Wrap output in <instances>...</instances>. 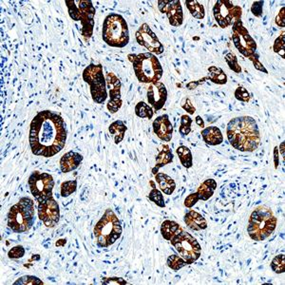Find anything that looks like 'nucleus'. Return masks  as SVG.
Here are the masks:
<instances>
[{
    "mask_svg": "<svg viewBox=\"0 0 285 285\" xmlns=\"http://www.w3.org/2000/svg\"><path fill=\"white\" fill-rule=\"evenodd\" d=\"M66 137L64 119L52 110L39 112L30 124V148L36 156L44 158L56 156L64 148Z\"/></svg>",
    "mask_w": 285,
    "mask_h": 285,
    "instance_id": "f257e3e1",
    "label": "nucleus"
},
{
    "mask_svg": "<svg viewBox=\"0 0 285 285\" xmlns=\"http://www.w3.org/2000/svg\"><path fill=\"white\" fill-rule=\"evenodd\" d=\"M226 136L230 144L240 152H255L260 144L258 126L250 116L231 119L226 126Z\"/></svg>",
    "mask_w": 285,
    "mask_h": 285,
    "instance_id": "f03ea898",
    "label": "nucleus"
},
{
    "mask_svg": "<svg viewBox=\"0 0 285 285\" xmlns=\"http://www.w3.org/2000/svg\"><path fill=\"white\" fill-rule=\"evenodd\" d=\"M133 70L138 81L142 84H155L161 80L164 74L161 62L158 57L150 52L128 54Z\"/></svg>",
    "mask_w": 285,
    "mask_h": 285,
    "instance_id": "7ed1b4c3",
    "label": "nucleus"
},
{
    "mask_svg": "<svg viewBox=\"0 0 285 285\" xmlns=\"http://www.w3.org/2000/svg\"><path fill=\"white\" fill-rule=\"evenodd\" d=\"M278 218L272 209L260 206L254 209L249 217L247 232L255 242H262L270 237L276 228Z\"/></svg>",
    "mask_w": 285,
    "mask_h": 285,
    "instance_id": "20e7f679",
    "label": "nucleus"
},
{
    "mask_svg": "<svg viewBox=\"0 0 285 285\" xmlns=\"http://www.w3.org/2000/svg\"><path fill=\"white\" fill-rule=\"evenodd\" d=\"M36 216L34 200L30 197H22L9 210L7 226L14 233H25L30 230Z\"/></svg>",
    "mask_w": 285,
    "mask_h": 285,
    "instance_id": "39448f33",
    "label": "nucleus"
},
{
    "mask_svg": "<svg viewBox=\"0 0 285 285\" xmlns=\"http://www.w3.org/2000/svg\"><path fill=\"white\" fill-rule=\"evenodd\" d=\"M122 232L123 228L120 220L112 209H106L94 229L97 246L106 248L112 246L121 237Z\"/></svg>",
    "mask_w": 285,
    "mask_h": 285,
    "instance_id": "423d86ee",
    "label": "nucleus"
},
{
    "mask_svg": "<svg viewBox=\"0 0 285 285\" xmlns=\"http://www.w3.org/2000/svg\"><path fill=\"white\" fill-rule=\"evenodd\" d=\"M102 38L110 47H126L130 43V30L126 19L119 14L106 16L103 22Z\"/></svg>",
    "mask_w": 285,
    "mask_h": 285,
    "instance_id": "0eeeda50",
    "label": "nucleus"
},
{
    "mask_svg": "<svg viewBox=\"0 0 285 285\" xmlns=\"http://www.w3.org/2000/svg\"><path fill=\"white\" fill-rule=\"evenodd\" d=\"M68 16L74 21H80L82 24L81 34L85 38H90L94 34V16L96 10L90 0H66L65 1Z\"/></svg>",
    "mask_w": 285,
    "mask_h": 285,
    "instance_id": "6e6552de",
    "label": "nucleus"
},
{
    "mask_svg": "<svg viewBox=\"0 0 285 285\" xmlns=\"http://www.w3.org/2000/svg\"><path fill=\"white\" fill-rule=\"evenodd\" d=\"M82 78L90 86V92L94 102L103 104L108 97L104 70L101 64H90L83 70Z\"/></svg>",
    "mask_w": 285,
    "mask_h": 285,
    "instance_id": "1a4fd4ad",
    "label": "nucleus"
},
{
    "mask_svg": "<svg viewBox=\"0 0 285 285\" xmlns=\"http://www.w3.org/2000/svg\"><path fill=\"white\" fill-rule=\"evenodd\" d=\"M171 244L188 264L197 262L202 254V247L196 238L193 237L188 232L182 230L177 235L172 238Z\"/></svg>",
    "mask_w": 285,
    "mask_h": 285,
    "instance_id": "9d476101",
    "label": "nucleus"
},
{
    "mask_svg": "<svg viewBox=\"0 0 285 285\" xmlns=\"http://www.w3.org/2000/svg\"><path fill=\"white\" fill-rule=\"evenodd\" d=\"M213 16L220 28H226L242 20V9L230 0H218L213 7Z\"/></svg>",
    "mask_w": 285,
    "mask_h": 285,
    "instance_id": "9b49d317",
    "label": "nucleus"
},
{
    "mask_svg": "<svg viewBox=\"0 0 285 285\" xmlns=\"http://www.w3.org/2000/svg\"><path fill=\"white\" fill-rule=\"evenodd\" d=\"M54 184V177L46 172L34 171L28 177V188L38 202L52 196Z\"/></svg>",
    "mask_w": 285,
    "mask_h": 285,
    "instance_id": "f8f14e48",
    "label": "nucleus"
},
{
    "mask_svg": "<svg viewBox=\"0 0 285 285\" xmlns=\"http://www.w3.org/2000/svg\"><path fill=\"white\" fill-rule=\"evenodd\" d=\"M232 41L238 52L244 56L249 59L256 54L258 48L256 41L244 26L242 20L232 26Z\"/></svg>",
    "mask_w": 285,
    "mask_h": 285,
    "instance_id": "ddd939ff",
    "label": "nucleus"
},
{
    "mask_svg": "<svg viewBox=\"0 0 285 285\" xmlns=\"http://www.w3.org/2000/svg\"><path fill=\"white\" fill-rule=\"evenodd\" d=\"M135 38L137 43L140 46L146 48L150 54L159 56L164 52V47L162 46L161 41L158 39V36L148 23H142L139 27L135 34Z\"/></svg>",
    "mask_w": 285,
    "mask_h": 285,
    "instance_id": "4468645a",
    "label": "nucleus"
},
{
    "mask_svg": "<svg viewBox=\"0 0 285 285\" xmlns=\"http://www.w3.org/2000/svg\"><path fill=\"white\" fill-rule=\"evenodd\" d=\"M38 215L46 228L56 226L60 220V208L52 196L38 202Z\"/></svg>",
    "mask_w": 285,
    "mask_h": 285,
    "instance_id": "2eb2a0df",
    "label": "nucleus"
},
{
    "mask_svg": "<svg viewBox=\"0 0 285 285\" xmlns=\"http://www.w3.org/2000/svg\"><path fill=\"white\" fill-rule=\"evenodd\" d=\"M106 88L110 95V101L108 102L106 108L110 114H116L122 106L123 101L121 96V81L114 72H108L106 76Z\"/></svg>",
    "mask_w": 285,
    "mask_h": 285,
    "instance_id": "dca6fc26",
    "label": "nucleus"
},
{
    "mask_svg": "<svg viewBox=\"0 0 285 285\" xmlns=\"http://www.w3.org/2000/svg\"><path fill=\"white\" fill-rule=\"evenodd\" d=\"M158 9L164 14L173 27H180L184 23V10L179 0H159Z\"/></svg>",
    "mask_w": 285,
    "mask_h": 285,
    "instance_id": "f3484780",
    "label": "nucleus"
},
{
    "mask_svg": "<svg viewBox=\"0 0 285 285\" xmlns=\"http://www.w3.org/2000/svg\"><path fill=\"white\" fill-rule=\"evenodd\" d=\"M168 100V90L162 82L150 84L148 88V102L155 112L164 108Z\"/></svg>",
    "mask_w": 285,
    "mask_h": 285,
    "instance_id": "a211bd4d",
    "label": "nucleus"
},
{
    "mask_svg": "<svg viewBox=\"0 0 285 285\" xmlns=\"http://www.w3.org/2000/svg\"><path fill=\"white\" fill-rule=\"evenodd\" d=\"M152 128H153V132L155 133V135L161 141L166 142L171 141L174 128L168 114H162L161 116H158L153 121Z\"/></svg>",
    "mask_w": 285,
    "mask_h": 285,
    "instance_id": "6ab92c4d",
    "label": "nucleus"
},
{
    "mask_svg": "<svg viewBox=\"0 0 285 285\" xmlns=\"http://www.w3.org/2000/svg\"><path fill=\"white\" fill-rule=\"evenodd\" d=\"M83 159H84L83 155L78 152H72V150L66 152L61 157L59 161L60 170L63 173H68V172L76 170L81 164Z\"/></svg>",
    "mask_w": 285,
    "mask_h": 285,
    "instance_id": "aec40b11",
    "label": "nucleus"
},
{
    "mask_svg": "<svg viewBox=\"0 0 285 285\" xmlns=\"http://www.w3.org/2000/svg\"><path fill=\"white\" fill-rule=\"evenodd\" d=\"M186 226L193 231H202L208 228V222L195 210H190L184 217Z\"/></svg>",
    "mask_w": 285,
    "mask_h": 285,
    "instance_id": "412c9836",
    "label": "nucleus"
},
{
    "mask_svg": "<svg viewBox=\"0 0 285 285\" xmlns=\"http://www.w3.org/2000/svg\"><path fill=\"white\" fill-rule=\"evenodd\" d=\"M202 137L204 142L212 146H218L224 142V136H222L220 130L218 126H214L202 128Z\"/></svg>",
    "mask_w": 285,
    "mask_h": 285,
    "instance_id": "4be33fe9",
    "label": "nucleus"
},
{
    "mask_svg": "<svg viewBox=\"0 0 285 285\" xmlns=\"http://www.w3.org/2000/svg\"><path fill=\"white\" fill-rule=\"evenodd\" d=\"M173 158H174V156L171 152L170 148L168 144H162L160 148L159 152H158V154H157L155 166L152 168L153 175H156L159 172V170L162 168V166L171 164L173 162Z\"/></svg>",
    "mask_w": 285,
    "mask_h": 285,
    "instance_id": "5701e85b",
    "label": "nucleus"
},
{
    "mask_svg": "<svg viewBox=\"0 0 285 285\" xmlns=\"http://www.w3.org/2000/svg\"><path fill=\"white\" fill-rule=\"evenodd\" d=\"M155 180L158 184L160 190L166 195H172L173 192L176 190V182L166 173L158 172L155 175Z\"/></svg>",
    "mask_w": 285,
    "mask_h": 285,
    "instance_id": "b1692460",
    "label": "nucleus"
},
{
    "mask_svg": "<svg viewBox=\"0 0 285 285\" xmlns=\"http://www.w3.org/2000/svg\"><path fill=\"white\" fill-rule=\"evenodd\" d=\"M216 188H217L216 180L214 179H208L200 184V186L196 191V194L200 200H208L214 195Z\"/></svg>",
    "mask_w": 285,
    "mask_h": 285,
    "instance_id": "393cba45",
    "label": "nucleus"
},
{
    "mask_svg": "<svg viewBox=\"0 0 285 285\" xmlns=\"http://www.w3.org/2000/svg\"><path fill=\"white\" fill-rule=\"evenodd\" d=\"M182 229L180 224L174 220H166L162 222L161 226V234L166 240L170 242L172 238L177 235Z\"/></svg>",
    "mask_w": 285,
    "mask_h": 285,
    "instance_id": "a878e982",
    "label": "nucleus"
},
{
    "mask_svg": "<svg viewBox=\"0 0 285 285\" xmlns=\"http://www.w3.org/2000/svg\"><path fill=\"white\" fill-rule=\"evenodd\" d=\"M126 130H128V126L121 120L114 121V123L110 124L108 126V132L114 137V142L116 144H119L123 141L124 133Z\"/></svg>",
    "mask_w": 285,
    "mask_h": 285,
    "instance_id": "bb28decb",
    "label": "nucleus"
},
{
    "mask_svg": "<svg viewBox=\"0 0 285 285\" xmlns=\"http://www.w3.org/2000/svg\"><path fill=\"white\" fill-rule=\"evenodd\" d=\"M208 79L217 85H226L228 83V76L218 66H209Z\"/></svg>",
    "mask_w": 285,
    "mask_h": 285,
    "instance_id": "cd10ccee",
    "label": "nucleus"
},
{
    "mask_svg": "<svg viewBox=\"0 0 285 285\" xmlns=\"http://www.w3.org/2000/svg\"><path fill=\"white\" fill-rule=\"evenodd\" d=\"M186 8L190 10L191 16L196 19H204L206 16V10L204 5H202L199 1L193 0V1H186Z\"/></svg>",
    "mask_w": 285,
    "mask_h": 285,
    "instance_id": "c85d7f7f",
    "label": "nucleus"
},
{
    "mask_svg": "<svg viewBox=\"0 0 285 285\" xmlns=\"http://www.w3.org/2000/svg\"><path fill=\"white\" fill-rule=\"evenodd\" d=\"M177 155L180 159L182 166H184L186 168H190L193 166V159H192V153L191 150L186 146H180L177 148Z\"/></svg>",
    "mask_w": 285,
    "mask_h": 285,
    "instance_id": "c756f323",
    "label": "nucleus"
},
{
    "mask_svg": "<svg viewBox=\"0 0 285 285\" xmlns=\"http://www.w3.org/2000/svg\"><path fill=\"white\" fill-rule=\"evenodd\" d=\"M135 114L139 118H146V119L150 120L154 115V110L148 103L141 101L135 106Z\"/></svg>",
    "mask_w": 285,
    "mask_h": 285,
    "instance_id": "7c9ffc66",
    "label": "nucleus"
},
{
    "mask_svg": "<svg viewBox=\"0 0 285 285\" xmlns=\"http://www.w3.org/2000/svg\"><path fill=\"white\" fill-rule=\"evenodd\" d=\"M150 184H152V190L148 194V199L153 202L156 206H158L159 208H166V202H164V198L162 196V192L161 190L156 188V186L152 180H150Z\"/></svg>",
    "mask_w": 285,
    "mask_h": 285,
    "instance_id": "2f4dec72",
    "label": "nucleus"
},
{
    "mask_svg": "<svg viewBox=\"0 0 285 285\" xmlns=\"http://www.w3.org/2000/svg\"><path fill=\"white\" fill-rule=\"evenodd\" d=\"M166 264H168V266L174 271H179L182 267L188 266L186 262L180 255H176V254H173L168 256Z\"/></svg>",
    "mask_w": 285,
    "mask_h": 285,
    "instance_id": "473e14b6",
    "label": "nucleus"
},
{
    "mask_svg": "<svg viewBox=\"0 0 285 285\" xmlns=\"http://www.w3.org/2000/svg\"><path fill=\"white\" fill-rule=\"evenodd\" d=\"M77 190V180H66L61 184L60 193L63 198H66L74 194Z\"/></svg>",
    "mask_w": 285,
    "mask_h": 285,
    "instance_id": "72a5a7b5",
    "label": "nucleus"
},
{
    "mask_svg": "<svg viewBox=\"0 0 285 285\" xmlns=\"http://www.w3.org/2000/svg\"><path fill=\"white\" fill-rule=\"evenodd\" d=\"M271 268L276 274H282L285 272L284 254H280L274 256L271 262Z\"/></svg>",
    "mask_w": 285,
    "mask_h": 285,
    "instance_id": "f704fd0d",
    "label": "nucleus"
},
{
    "mask_svg": "<svg viewBox=\"0 0 285 285\" xmlns=\"http://www.w3.org/2000/svg\"><path fill=\"white\" fill-rule=\"evenodd\" d=\"M193 120L191 119L190 115L184 114L180 116V128H179V132L182 137L188 136L191 132V126H192Z\"/></svg>",
    "mask_w": 285,
    "mask_h": 285,
    "instance_id": "c9c22d12",
    "label": "nucleus"
},
{
    "mask_svg": "<svg viewBox=\"0 0 285 285\" xmlns=\"http://www.w3.org/2000/svg\"><path fill=\"white\" fill-rule=\"evenodd\" d=\"M224 60H226V64H228L229 68L231 70H233L236 74H240L242 72V66L238 65L237 56L234 54H232V52L226 54V56H224Z\"/></svg>",
    "mask_w": 285,
    "mask_h": 285,
    "instance_id": "e433bc0d",
    "label": "nucleus"
},
{
    "mask_svg": "<svg viewBox=\"0 0 285 285\" xmlns=\"http://www.w3.org/2000/svg\"><path fill=\"white\" fill-rule=\"evenodd\" d=\"M284 47H285V38L284 32L282 30L280 36L276 38L273 44V50L276 54H278L280 56L284 58Z\"/></svg>",
    "mask_w": 285,
    "mask_h": 285,
    "instance_id": "4c0bfd02",
    "label": "nucleus"
},
{
    "mask_svg": "<svg viewBox=\"0 0 285 285\" xmlns=\"http://www.w3.org/2000/svg\"><path fill=\"white\" fill-rule=\"evenodd\" d=\"M14 285L23 284V285H28V284H44V282L38 278L36 276H21L19 278L18 280L16 282H14Z\"/></svg>",
    "mask_w": 285,
    "mask_h": 285,
    "instance_id": "58836bf2",
    "label": "nucleus"
},
{
    "mask_svg": "<svg viewBox=\"0 0 285 285\" xmlns=\"http://www.w3.org/2000/svg\"><path fill=\"white\" fill-rule=\"evenodd\" d=\"M234 95H235V98L237 100L240 101V102H244V103L249 102L251 99V95L249 94V92L242 86H238L237 90L234 92Z\"/></svg>",
    "mask_w": 285,
    "mask_h": 285,
    "instance_id": "ea45409f",
    "label": "nucleus"
},
{
    "mask_svg": "<svg viewBox=\"0 0 285 285\" xmlns=\"http://www.w3.org/2000/svg\"><path fill=\"white\" fill-rule=\"evenodd\" d=\"M24 255H25V249L22 246H14L12 249H10L8 252V256L12 260H18L23 258Z\"/></svg>",
    "mask_w": 285,
    "mask_h": 285,
    "instance_id": "a19ab883",
    "label": "nucleus"
},
{
    "mask_svg": "<svg viewBox=\"0 0 285 285\" xmlns=\"http://www.w3.org/2000/svg\"><path fill=\"white\" fill-rule=\"evenodd\" d=\"M264 1H255L251 6V12L256 18H262L264 14Z\"/></svg>",
    "mask_w": 285,
    "mask_h": 285,
    "instance_id": "79ce46f5",
    "label": "nucleus"
},
{
    "mask_svg": "<svg viewBox=\"0 0 285 285\" xmlns=\"http://www.w3.org/2000/svg\"><path fill=\"white\" fill-rule=\"evenodd\" d=\"M102 284H128V282L124 280L123 278H117V276H110V278H104L102 280Z\"/></svg>",
    "mask_w": 285,
    "mask_h": 285,
    "instance_id": "37998d69",
    "label": "nucleus"
},
{
    "mask_svg": "<svg viewBox=\"0 0 285 285\" xmlns=\"http://www.w3.org/2000/svg\"><path fill=\"white\" fill-rule=\"evenodd\" d=\"M199 200V198H198L196 192H194V193L188 195V196L184 199V206H186V208H192Z\"/></svg>",
    "mask_w": 285,
    "mask_h": 285,
    "instance_id": "c03bdc74",
    "label": "nucleus"
},
{
    "mask_svg": "<svg viewBox=\"0 0 285 285\" xmlns=\"http://www.w3.org/2000/svg\"><path fill=\"white\" fill-rule=\"evenodd\" d=\"M258 54H256L254 56L251 57V58H249V60L253 63V65L255 66V68L258 70H260V72H264V74H268V72H267V70H266L264 66L260 63V59H258Z\"/></svg>",
    "mask_w": 285,
    "mask_h": 285,
    "instance_id": "a18cd8bd",
    "label": "nucleus"
},
{
    "mask_svg": "<svg viewBox=\"0 0 285 285\" xmlns=\"http://www.w3.org/2000/svg\"><path fill=\"white\" fill-rule=\"evenodd\" d=\"M276 24L280 27V28H284L285 26V14L284 7H282V9L280 10L278 14L276 16Z\"/></svg>",
    "mask_w": 285,
    "mask_h": 285,
    "instance_id": "49530a36",
    "label": "nucleus"
},
{
    "mask_svg": "<svg viewBox=\"0 0 285 285\" xmlns=\"http://www.w3.org/2000/svg\"><path fill=\"white\" fill-rule=\"evenodd\" d=\"M182 108L186 112H188L190 115H193V114L196 112V108L192 104L190 98H186V99L184 103L182 104Z\"/></svg>",
    "mask_w": 285,
    "mask_h": 285,
    "instance_id": "de8ad7c7",
    "label": "nucleus"
},
{
    "mask_svg": "<svg viewBox=\"0 0 285 285\" xmlns=\"http://www.w3.org/2000/svg\"><path fill=\"white\" fill-rule=\"evenodd\" d=\"M208 78L206 77V78H202V79H200V81H192V82H190L188 83V85H186V88L190 90H195L200 84H202V83H204L206 80Z\"/></svg>",
    "mask_w": 285,
    "mask_h": 285,
    "instance_id": "09e8293b",
    "label": "nucleus"
},
{
    "mask_svg": "<svg viewBox=\"0 0 285 285\" xmlns=\"http://www.w3.org/2000/svg\"><path fill=\"white\" fill-rule=\"evenodd\" d=\"M278 155H280V150H278V146H275L274 148V162H275V168L276 170L280 166V158H278Z\"/></svg>",
    "mask_w": 285,
    "mask_h": 285,
    "instance_id": "8fccbe9b",
    "label": "nucleus"
},
{
    "mask_svg": "<svg viewBox=\"0 0 285 285\" xmlns=\"http://www.w3.org/2000/svg\"><path fill=\"white\" fill-rule=\"evenodd\" d=\"M196 124L199 126L200 128H204V120H202V118L198 115L197 117H196Z\"/></svg>",
    "mask_w": 285,
    "mask_h": 285,
    "instance_id": "3c124183",
    "label": "nucleus"
},
{
    "mask_svg": "<svg viewBox=\"0 0 285 285\" xmlns=\"http://www.w3.org/2000/svg\"><path fill=\"white\" fill-rule=\"evenodd\" d=\"M284 146L285 142H282V144H280V153H282V157H284Z\"/></svg>",
    "mask_w": 285,
    "mask_h": 285,
    "instance_id": "603ef678",
    "label": "nucleus"
}]
</instances>
